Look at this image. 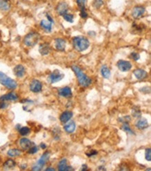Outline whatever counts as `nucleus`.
<instances>
[{
  "mask_svg": "<svg viewBox=\"0 0 151 171\" xmlns=\"http://www.w3.org/2000/svg\"><path fill=\"white\" fill-rule=\"evenodd\" d=\"M73 45L77 51L84 52L88 49L90 45V42L86 37L79 36L73 38Z\"/></svg>",
  "mask_w": 151,
  "mask_h": 171,
  "instance_id": "obj_1",
  "label": "nucleus"
},
{
  "mask_svg": "<svg viewBox=\"0 0 151 171\" xmlns=\"http://www.w3.org/2000/svg\"><path fill=\"white\" fill-rule=\"evenodd\" d=\"M73 70L76 75L77 77V80L79 85L82 87H88L91 83V79L88 76H86L83 73V71L81 70L78 66L73 65L72 66Z\"/></svg>",
  "mask_w": 151,
  "mask_h": 171,
  "instance_id": "obj_2",
  "label": "nucleus"
},
{
  "mask_svg": "<svg viewBox=\"0 0 151 171\" xmlns=\"http://www.w3.org/2000/svg\"><path fill=\"white\" fill-rule=\"evenodd\" d=\"M0 83L9 89H15L17 88V82L14 79L10 78L2 72H0Z\"/></svg>",
  "mask_w": 151,
  "mask_h": 171,
  "instance_id": "obj_3",
  "label": "nucleus"
},
{
  "mask_svg": "<svg viewBox=\"0 0 151 171\" xmlns=\"http://www.w3.org/2000/svg\"><path fill=\"white\" fill-rule=\"evenodd\" d=\"M40 40V35L37 32H31L24 38V43L27 47L35 46Z\"/></svg>",
  "mask_w": 151,
  "mask_h": 171,
  "instance_id": "obj_4",
  "label": "nucleus"
},
{
  "mask_svg": "<svg viewBox=\"0 0 151 171\" xmlns=\"http://www.w3.org/2000/svg\"><path fill=\"white\" fill-rule=\"evenodd\" d=\"M50 157V152H45V153H43V154L42 155L41 157L38 159L36 164L33 166L32 170H40L42 169V167L45 166L46 162L49 160Z\"/></svg>",
  "mask_w": 151,
  "mask_h": 171,
  "instance_id": "obj_5",
  "label": "nucleus"
},
{
  "mask_svg": "<svg viewBox=\"0 0 151 171\" xmlns=\"http://www.w3.org/2000/svg\"><path fill=\"white\" fill-rule=\"evenodd\" d=\"M63 77H64V75L63 73H61L58 70H55V71L52 72L49 75V77H48V81L51 83H54L61 81Z\"/></svg>",
  "mask_w": 151,
  "mask_h": 171,
  "instance_id": "obj_6",
  "label": "nucleus"
},
{
  "mask_svg": "<svg viewBox=\"0 0 151 171\" xmlns=\"http://www.w3.org/2000/svg\"><path fill=\"white\" fill-rule=\"evenodd\" d=\"M30 90L34 93H39L41 91L42 85V83L40 81L37 80V79H33L31 81L30 85H29Z\"/></svg>",
  "mask_w": 151,
  "mask_h": 171,
  "instance_id": "obj_7",
  "label": "nucleus"
},
{
  "mask_svg": "<svg viewBox=\"0 0 151 171\" xmlns=\"http://www.w3.org/2000/svg\"><path fill=\"white\" fill-rule=\"evenodd\" d=\"M117 67L122 72H127L132 68V64L129 61L120 60L117 63Z\"/></svg>",
  "mask_w": 151,
  "mask_h": 171,
  "instance_id": "obj_8",
  "label": "nucleus"
},
{
  "mask_svg": "<svg viewBox=\"0 0 151 171\" xmlns=\"http://www.w3.org/2000/svg\"><path fill=\"white\" fill-rule=\"evenodd\" d=\"M145 11H146V9L144 6H135L133 9L132 15L134 18L137 19L139 18L141 16H142L145 13Z\"/></svg>",
  "mask_w": 151,
  "mask_h": 171,
  "instance_id": "obj_9",
  "label": "nucleus"
},
{
  "mask_svg": "<svg viewBox=\"0 0 151 171\" xmlns=\"http://www.w3.org/2000/svg\"><path fill=\"white\" fill-rule=\"evenodd\" d=\"M68 6L64 1L60 2L57 7V13L60 15H62V16L68 13Z\"/></svg>",
  "mask_w": 151,
  "mask_h": 171,
  "instance_id": "obj_10",
  "label": "nucleus"
},
{
  "mask_svg": "<svg viewBox=\"0 0 151 171\" xmlns=\"http://www.w3.org/2000/svg\"><path fill=\"white\" fill-rule=\"evenodd\" d=\"M18 99V96L14 92H11L0 97V101H15Z\"/></svg>",
  "mask_w": 151,
  "mask_h": 171,
  "instance_id": "obj_11",
  "label": "nucleus"
},
{
  "mask_svg": "<svg viewBox=\"0 0 151 171\" xmlns=\"http://www.w3.org/2000/svg\"><path fill=\"white\" fill-rule=\"evenodd\" d=\"M20 147H22L23 149H29L30 147H32L33 145H34V143H33L32 141H31L29 139H27V138H22V139H20Z\"/></svg>",
  "mask_w": 151,
  "mask_h": 171,
  "instance_id": "obj_12",
  "label": "nucleus"
},
{
  "mask_svg": "<svg viewBox=\"0 0 151 171\" xmlns=\"http://www.w3.org/2000/svg\"><path fill=\"white\" fill-rule=\"evenodd\" d=\"M59 95L61 97H64V98H70L72 96V91L71 88L68 86L63 87V88H60L59 91Z\"/></svg>",
  "mask_w": 151,
  "mask_h": 171,
  "instance_id": "obj_13",
  "label": "nucleus"
},
{
  "mask_svg": "<svg viewBox=\"0 0 151 171\" xmlns=\"http://www.w3.org/2000/svg\"><path fill=\"white\" fill-rule=\"evenodd\" d=\"M55 47L59 51H64L66 46V42L64 39L62 38H57L55 39Z\"/></svg>",
  "mask_w": 151,
  "mask_h": 171,
  "instance_id": "obj_14",
  "label": "nucleus"
},
{
  "mask_svg": "<svg viewBox=\"0 0 151 171\" xmlns=\"http://www.w3.org/2000/svg\"><path fill=\"white\" fill-rule=\"evenodd\" d=\"M134 75L135 77L138 79V80H142V79H146L148 76V73L146 71H145L144 70L142 69H137L133 72Z\"/></svg>",
  "mask_w": 151,
  "mask_h": 171,
  "instance_id": "obj_15",
  "label": "nucleus"
},
{
  "mask_svg": "<svg viewBox=\"0 0 151 171\" xmlns=\"http://www.w3.org/2000/svg\"><path fill=\"white\" fill-rule=\"evenodd\" d=\"M13 73H14L15 75L16 76V77H19V78H21V77H22L25 74L24 67L22 65H16L14 68V69H13Z\"/></svg>",
  "mask_w": 151,
  "mask_h": 171,
  "instance_id": "obj_16",
  "label": "nucleus"
},
{
  "mask_svg": "<svg viewBox=\"0 0 151 171\" xmlns=\"http://www.w3.org/2000/svg\"><path fill=\"white\" fill-rule=\"evenodd\" d=\"M136 126L139 129H144L148 127V122L146 118H141L136 122Z\"/></svg>",
  "mask_w": 151,
  "mask_h": 171,
  "instance_id": "obj_17",
  "label": "nucleus"
},
{
  "mask_svg": "<svg viewBox=\"0 0 151 171\" xmlns=\"http://www.w3.org/2000/svg\"><path fill=\"white\" fill-rule=\"evenodd\" d=\"M73 114L72 111H66L63 112L60 116V120L62 123H66L68 121L70 120V118L73 117Z\"/></svg>",
  "mask_w": 151,
  "mask_h": 171,
  "instance_id": "obj_18",
  "label": "nucleus"
},
{
  "mask_svg": "<svg viewBox=\"0 0 151 171\" xmlns=\"http://www.w3.org/2000/svg\"><path fill=\"white\" fill-rule=\"evenodd\" d=\"M52 24L53 23L50 22L48 20H42L40 21V26H41V27L44 30H45L47 32H50L52 31Z\"/></svg>",
  "mask_w": 151,
  "mask_h": 171,
  "instance_id": "obj_19",
  "label": "nucleus"
},
{
  "mask_svg": "<svg viewBox=\"0 0 151 171\" xmlns=\"http://www.w3.org/2000/svg\"><path fill=\"white\" fill-rule=\"evenodd\" d=\"M50 45L47 43L41 44L39 46V52L42 56L47 55V54L50 53Z\"/></svg>",
  "mask_w": 151,
  "mask_h": 171,
  "instance_id": "obj_20",
  "label": "nucleus"
},
{
  "mask_svg": "<svg viewBox=\"0 0 151 171\" xmlns=\"http://www.w3.org/2000/svg\"><path fill=\"white\" fill-rule=\"evenodd\" d=\"M75 127H76V125H75V122L74 121H73V120H71V121L68 122V123H67L66 125H64V130L65 131L67 132V133H73V131L75 130Z\"/></svg>",
  "mask_w": 151,
  "mask_h": 171,
  "instance_id": "obj_21",
  "label": "nucleus"
},
{
  "mask_svg": "<svg viewBox=\"0 0 151 171\" xmlns=\"http://www.w3.org/2000/svg\"><path fill=\"white\" fill-rule=\"evenodd\" d=\"M100 72H101V75H102V77L105 79H109L110 76H111V71L106 65L102 66Z\"/></svg>",
  "mask_w": 151,
  "mask_h": 171,
  "instance_id": "obj_22",
  "label": "nucleus"
},
{
  "mask_svg": "<svg viewBox=\"0 0 151 171\" xmlns=\"http://www.w3.org/2000/svg\"><path fill=\"white\" fill-rule=\"evenodd\" d=\"M67 160L66 159H62L61 161H59V164H58V168H59V171H63L66 170L67 168Z\"/></svg>",
  "mask_w": 151,
  "mask_h": 171,
  "instance_id": "obj_23",
  "label": "nucleus"
},
{
  "mask_svg": "<svg viewBox=\"0 0 151 171\" xmlns=\"http://www.w3.org/2000/svg\"><path fill=\"white\" fill-rule=\"evenodd\" d=\"M8 155L11 157H15L19 156L21 154V152L18 149H10L7 152Z\"/></svg>",
  "mask_w": 151,
  "mask_h": 171,
  "instance_id": "obj_24",
  "label": "nucleus"
},
{
  "mask_svg": "<svg viewBox=\"0 0 151 171\" xmlns=\"http://www.w3.org/2000/svg\"><path fill=\"white\" fill-rule=\"evenodd\" d=\"M10 9V5L7 2V1L4 0H0V10L6 11Z\"/></svg>",
  "mask_w": 151,
  "mask_h": 171,
  "instance_id": "obj_25",
  "label": "nucleus"
},
{
  "mask_svg": "<svg viewBox=\"0 0 151 171\" xmlns=\"http://www.w3.org/2000/svg\"><path fill=\"white\" fill-rule=\"evenodd\" d=\"M15 161L12 160V159H9V160L6 161V162L4 164V167L5 169H11L14 168L15 166Z\"/></svg>",
  "mask_w": 151,
  "mask_h": 171,
  "instance_id": "obj_26",
  "label": "nucleus"
},
{
  "mask_svg": "<svg viewBox=\"0 0 151 171\" xmlns=\"http://www.w3.org/2000/svg\"><path fill=\"white\" fill-rule=\"evenodd\" d=\"M122 129L125 132H127L129 134H134V132L129 127L128 122H123V125H122Z\"/></svg>",
  "mask_w": 151,
  "mask_h": 171,
  "instance_id": "obj_27",
  "label": "nucleus"
},
{
  "mask_svg": "<svg viewBox=\"0 0 151 171\" xmlns=\"http://www.w3.org/2000/svg\"><path fill=\"white\" fill-rule=\"evenodd\" d=\"M63 17L65 20H66L67 22L70 23H73L74 22V15L73 14H70V13H67L63 15Z\"/></svg>",
  "mask_w": 151,
  "mask_h": 171,
  "instance_id": "obj_28",
  "label": "nucleus"
},
{
  "mask_svg": "<svg viewBox=\"0 0 151 171\" xmlns=\"http://www.w3.org/2000/svg\"><path fill=\"white\" fill-rule=\"evenodd\" d=\"M19 131H20V134L22 136H26L29 134L30 129L27 127H22L19 129Z\"/></svg>",
  "mask_w": 151,
  "mask_h": 171,
  "instance_id": "obj_29",
  "label": "nucleus"
},
{
  "mask_svg": "<svg viewBox=\"0 0 151 171\" xmlns=\"http://www.w3.org/2000/svg\"><path fill=\"white\" fill-rule=\"evenodd\" d=\"M132 116H134L135 118H140L141 116L140 109L137 107V106H134L132 108Z\"/></svg>",
  "mask_w": 151,
  "mask_h": 171,
  "instance_id": "obj_30",
  "label": "nucleus"
},
{
  "mask_svg": "<svg viewBox=\"0 0 151 171\" xmlns=\"http://www.w3.org/2000/svg\"><path fill=\"white\" fill-rule=\"evenodd\" d=\"M102 4H103L102 0H94L93 3V6L96 9H100L102 6Z\"/></svg>",
  "mask_w": 151,
  "mask_h": 171,
  "instance_id": "obj_31",
  "label": "nucleus"
},
{
  "mask_svg": "<svg viewBox=\"0 0 151 171\" xmlns=\"http://www.w3.org/2000/svg\"><path fill=\"white\" fill-rule=\"evenodd\" d=\"M86 0H77V4L79 7V9H85V5H86Z\"/></svg>",
  "mask_w": 151,
  "mask_h": 171,
  "instance_id": "obj_32",
  "label": "nucleus"
},
{
  "mask_svg": "<svg viewBox=\"0 0 151 171\" xmlns=\"http://www.w3.org/2000/svg\"><path fill=\"white\" fill-rule=\"evenodd\" d=\"M145 157L148 161H151V149L150 148H147L146 149V152H145Z\"/></svg>",
  "mask_w": 151,
  "mask_h": 171,
  "instance_id": "obj_33",
  "label": "nucleus"
},
{
  "mask_svg": "<svg viewBox=\"0 0 151 171\" xmlns=\"http://www.w3.org/2000/svg\"><path fill=\"white\" fill-rule=\"evenodd\" d=\"M38 151V147L35 146V145H33L32 147H30V148L29 149L28 152L29 153V154H35V153L37 152Z\"/></svg>",
  "mask_w": 151,
  "mask_h": 171,
  "instance_id": "obj_34",
  "label": "nucleus"
},
{
  "mask_svg": "<svg viewBox=\"0 0 151 171\" xmlns=\"http://www.w3.org/2000/svg\"><path fill=\"white\" fill-rule=\"evenodd\" d=\"M131 56L130 57L133 60H134V61H138V60L140 59V55H139V54L137 53V52H132V53L131 54Z\"/></svg>",
  "mask_w": 151,
  "mask_h": 171,
  "instance_id": "obj_35",
  "label": "nucleus"
},
{
  "mask_svg": "<svg viewBox=\"0 0 151 171\" xmlns=\"http://www.w3.org/2000/svg\"><path fill=\"white\" fill-rule=\"evenodd\" d=\"M80 16L82 17V18H86L88 17V14H87L86 9H81L80 10Z\"/></svg>",
  "mask_w": 151,
  "mask_h": 171,
  "instance_id": "obj_36",
  "label": "nucleus"
},
{
  "mask_svg": "<svg viewBox=\"0 0 151 171\" xmlns=\"http://www.w3.org/2000/svg\"><path fill=\"white\" fill-rule=\"evenodd\" d=\"M140 91H141L142 93H150V87H144V88H141L140 89Z\"/></svg>",
  "mask_w": 151,
  "mask_h": 171,
  "instance_id": "obj_37",
  "label": "nucleus"
},
{
  "mask_svg": "<svg viewBox=\"0 0 151 171\" xmlns=\"http://www.w3.org/2000/svg\"><path fill=\"white\" fill-rule=\"evenodd\" d=\"M8 106V104L6 103L4 101H1L0 102V108H5Z\"/></svg>",
  "mask_w": 151,
  "mask_h": 171,
  "instance_id": "obj_38",
  "label": "nucleus"
},
{
  "mask_svg": "<svg viewBox=\"0 0 151 171\" xmlns=\"http://www.w3.org/2000/svg\"><path fill=\"white\" fill-rule=\"evenodd\" d=\"M97 152L96 150H92V151H91V152L89 153H86V156H88V157H92V156H93V155H96L97 154Z\"/></svg>",
  "mask_w": 151,
  "mask_h": 171,
  "instance_id": "obj_39",
  "label": "nucleus"
},
{
  "mask_svg": "<svg viewBox=\"0 0 151 171\" xmlns=\"http://www.w3.org/2000/svg\"><path fill=\"white\" fill-rule=\"evenodd\" d=\"M46 16H47V20L50 21V22H51L52 23H54V20H53V19L51 17V16H50V15H48V14H47L46 15Z\"/></svg>",
  "mask_w": 151,
  "mask_h": 171,
  "instance_id": "obj_40",
  "label": "nucleus"
},
{
  "mask_svg": "<svg viewBox=\"0 0 151 171\" xmlns=\"http://www.w3.org/2000/svg\"><path fill=\"white\" fill-rule=\"evenodd\" d=\"M87 165H86V164H84V165H82V169H81V170H87Z\"/></svg>",
  "mask_w": 151,
  "mask_h": 171,
  "instance_id": "obj_41",
  "label": "nucleus"
},
{
  "mask_svg": "<svg viewBox=\"0 0 151 171\" xmlns=\"http://www.w3.org/2000/svg\"><path fill=\"white\" fill-rule=\"evenodd\" d=\"M40 146V147H41L42 149H45L46 147H47V146H46V145L45 144V143H41Z\"/></svg>",
  "mask_w": 151,
  "mask_h": 171,
  "instance_id": "obj_42",
  "label": "nucleus"
},
{
  "mask_svg": "<svg viewBox=\"0 0 151 171\" xmlns=\"http://www.w3.org/2000/svg\"><path fill=\"white\" fill-rule=\"evenodd\" d=\"M45 170L46 171H47V170H55V168H47L45 169Z\"/></svg>",
  "mask_w": 151,
  "mask_h": 171,
  "instance_id": "obj_43",
  "label": "nucleus"
},
{
  "mask_svg": "<svg viewBox=\"0 0 151 171\" xmlns=\"http://www.w3.org/2000/svg\"><path fill=\"white\" fill-rule=\"evenodd\" d=\"M4 1H8V0H4Z\"/></svg>",
  "mask_w": 151,
  "mask_h": 171,
  "instance_id": "obj_44",
  "label": "nucleus"
}]
</instances>
